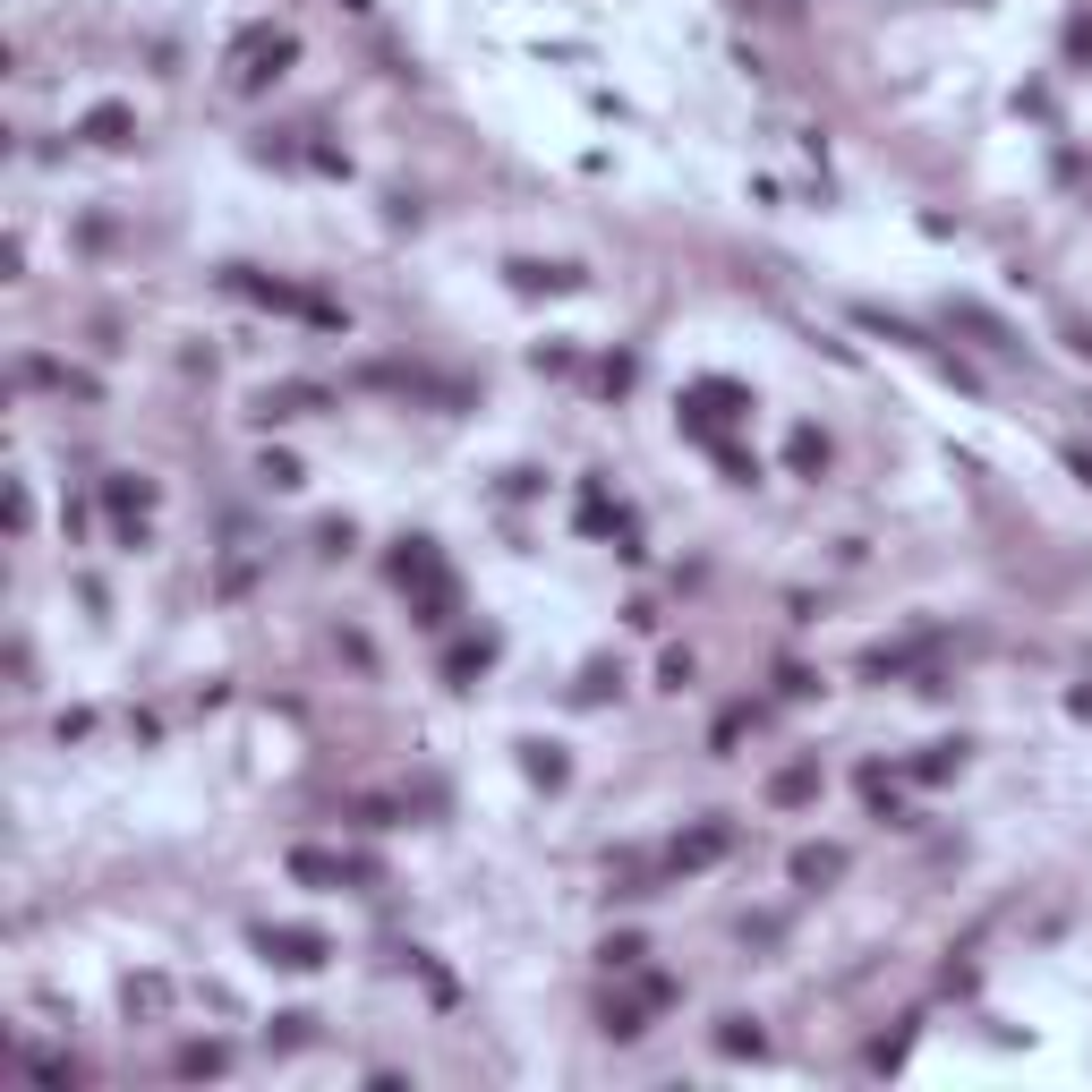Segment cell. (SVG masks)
<instances>
[{
	"instance_id": "7a4b0ae2",
	"label": "cell",
	"mask_w": 1092,
	"mask_h": 1092,
	"mask_svg": "<svg viewBox=\"0 0 1092 1092\" xmlns=\"http://www.w3.org/2000/svg\"><path fill=\"white\" fill-rule=\"evenodd\" d=\"M86 137H94V146H120V137H128V111H94Z\"/></svg>"
},
{
	"instance_id": "6da1fadb",
	"label": "cell",
	"mask_w": 1092,
	"mask_h": 1092,
	"mask_svg": "<svg viewBox=\"0 0 1092 1092\" xmlns=\"http://www.w3.org/2000/svg\"><path fill=\"white\" fill-rule=\"evenodd\" d=\"M265 947L282 956V965H316V939L307 930H265Z\"/></svg>"
}]
</instances>
